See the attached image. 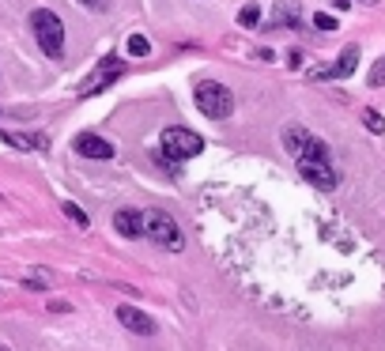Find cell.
<instances>
[{
	"mask_svg": "<svg viewBox=\"0 0 385 351\" xmlns=\"http://www.w3.org/2000/svg\"><path fill=\"white\" fill-rule=\"evenodd\" d=\"M30 30H35L42 53L61 57V49H64V23H61V16H53L49 8H35V12H30Z\"/></svg>",
	"mask_w": 385,
	"mask_h": 351,
	"instance_id": "1",
	"label": "cell"
},
{
	"mask_svg": "<svg viewBox=\"0 0 385 351\" xmlns=\"http://www.w3.org/2000/svg\"><path fill=\"white\" fill-rule=\"evenodd\" d=\"M193 98H196V106H201V114L212 117V121H223V117H230V109H235V95L215 80H201Z\"/></svg>",
	"mask_w": 385,
	"mask_h": 351,
	"instance_id": "2",
	"label": "cell"
},
{
	"mask_svg": "<svg viewBox=\"0 0 385 351\" xmlns=\"http://www.w3.org/2000/svg\"><path fill=\"white\" fill-rule=\"evenodd\" d=\"M144 234L151 238L155 246H162V249H178L185 246V234H182V227L174 223V219L167 215V212H148L144 215Z\"/></svg>",
	"mask_w": 385,
	"mask_h": 351,
	"instance_id": "3",
	"label": "cell"
},
{
	"mask_svg": "<svg viewBox=\"0 0 385 351\" xmlns=\"http://www.w3.org/2000/svg\"><path fill=\"white\" fill-rule=\"evenodd\" d=\"M204 151V140L193 133V129H167L162 133V155L170 162H182V159H193Z\"/></svg>",
	"mask_w": 385,
	"mask_h": 351,
	"instance_id": "4",
	"label": "cell"
},
{
	"mask_svg": "<svg viewBox=\"0 0 385 351\" xmlns=\"http://www.w3.org/2000/svg\"><path fill=\"white\" fill-rule=\"evenodd\" d=\"M117 321L129 328V333H136V336H151L155 333V321H151L148 314H140L136 306H117Z\"/></svg>",
	"mask_w": 385,
	"mask_h": 351,
	"instance_id": "5",
	"label": "cell"
},
{
	"mask_svg": "<svg viewBox=\"0 0 385 351\" xmlns=\"http://www.w3.org/2000/svg\"><path fill=\"white\" fill-rule=\"evenodd\" d=\"M114 230L121 238H140L144 234V212H136V208H121V212H114Z\"/></svg>",
	"mask_w": 385,
	"mask_h": 351,
	"instance_id": "6",
	"label": "cell"
},
{
	"mask_svg": "<svg viewBox=\"0 0 385 351\" xmlns=\"http://www.w3.org/2000/svg\"><path fill=\"white\" fill-rule=\"evenodd\" d=\"M76 151L87 159H114V144L102 136H95V133H80L76 136Z\"/></svg>",
	"mask_w": 385,
	"mask_h": 351,
	"instance_id": "7",
	"label": "cell"
},
{
	"mask_svg": "<svg viewBox=\"0 0 385 351\" xmlns=\"http://www.w3.org/2000/svg\"><path fill=\"white\" fill-rule=\"evenodd\" d=\"M299 174H302L310 185H317V189H333V185H336V174L328 170V162H310V159H302V162H299Z\"/></svg>",
	"mask_w": 385,
	"mask_h": 351,
	"instance_id": "8",
	"label": "cell"
},
{
	"mask_svg": "<svg viewBox=\"0 0 385 351\" xmlns=\"http://www.w3.org/2000/svg\"><path fill=\"white\" fill-rule=\"evenodd\" d=\"M280 140H283V151H288V155H295V159H302L306 155V148H310V133H306V129L302 125H288V129H283V133H280Z\"/></svg>",
	"mask_w": 385,
	"mask_h": 351,
	"instance_id": "9",
	"label": "cell"
},
{
	"mask_svg": "<svg viewBox=\"0 0 385 351\" xmlns=\"http://www.w3.org/2000/svg\"><path fill=\"white\" fill-rule=\"evenodd\" d=\"M114 76H121V61H114V57H106L102 64H98V72L87 80V87H83V95H95V91H102V87L114 80Z\"/></svg>",
	"mask_w": 385,
	"mask_h": 351,
	"instance_id": "10",
	"label": "cell"
},
{
	"mask_svg": "<svg viewBox=\"0 0 385 351\" xmlns=\"http://www.w3.org/2000/svg\"><path fill=\"white\" fill-rule=\"evenodd\" d=\"M355 69H359V46L340 49V61L333 64V80H348V76H355Z\"/></svg>",
	"mask_w": 385,
	"mask_h": 351,
	"instance_id": "11",
	"label": "cell"
},
{
	"mask_svg": "<svg viewBox=\"0 0 385 351\" xmlns=\"http://www.w3.org/2000/svg\"><path fill=\"white\" fill-rule=\"evenodd\" d=\"M272 23L276 27H299V4H295V0H280L276 12H272Z\"/></svg>",
	"mask_w": 385,
	"mask_h": 351,
	"instance_id": "12",
	"label": "cell"
},
{
	"mask_svg": "<svg viewBox=\"0 0 385 351\" xmlns=\"http://www.w3.org/2000/svg\"><path fill=\"white\" fill-rule=\"evenodd\" d=\"M0 140L23 151H46V136H23V133H0Z\"/></svg>",
	"mask_w": 385,
	"mask_h": 351,
	"instance_id": "13",
	"label": "cell"
},
{
	"mask_svg": "<svg viewBox=\"0 0 385 351\" xmlns=\"http://www.w3.org/2000/svg\"><path fill=\"white\" fill-rule=\"evenodd\" d=\"M302 159H310V162H328V144H325V140H317V136H314ZM302 159H299V162H302Z\"/></svg>",
	"mask_w": 385,
	"mask_h": 351,
	"instance_id": "14",
	"label": "cell"
},
{
	"mask_svg": "<svg viewBox=\"0 0 385 351\" xmlns=\"http://www.w3.org/2000/svg\"><path fill=\"white\" fill-rule=\"evenodd\" d=\"M61 208H64V215H69V219H72L76 227H83V230L91 227V219H87V212H80V208H76V204H69V201H64Z\"/></svg>",
	"mask_w": 385,
	"mask_h": 351,
	"instance_id": "15",
	"label": "cell"
},
{
	"mask_svg": "<svg viewBox=\"0 0 385 351\" xmlns=\"http://www.w3.org/2000/svg\"><path fill=\"white\" fill-rule=\"evenodd\" d=\"M129 53H133V57H148V53H151V42H148L144 35H133V38H129Z\"/></svg>",
	"mask_w": 385,
	"mask_h": 351,
	"instance_id": "16",
	"label": "cell"
},
{
	"mask_svg": "<svg viewBox=\"0 0 385 351\" xmlns=\"http://www.w3.org/2000/svg\"><path fill=\"white\" fill-rule=\"evenodd\" d=\"M362 125H367L370 133H385V121L378 117V109H362Z\"/></svg>",
	"mask_w": 385,
	"mask_h": 351,
	"instance_id": "17",
	"label": "cell"
},
{
	"mask_svg": "<svg viewBox=\"0 0 385 351\" xmlns=\"http://www.w3.org/2000/svg\"><path fill=\"white\" fill-rule=\"evenodd\" d=\"M257 19H261V8L257 4H246V8H242V16H238V23L242 27H257Z\"/></svg>",
	"mask_w": 385,
	"mask_h": 351,
	"instance_id": "18",
	"label": "cell"
},
{
	"mask_svg": "<svg viewBox=\"0 0 385 351\" xmlns=\"http://www.w3.org/2000/svg\"><path fill=\"white\" fill-rule=\"evenodd\" d=\"M314 27H317V30H325V35H333V30H336L340 23H336V19H333V16H325V12H317V16H314Z\"/></svg>",
	"mask_w": 385,
	"mask_h": 351,
	"instance_id": "19",
	"label": "cell"
},
{
	"mask_svg": "<svg viewBox=\"0 0 385 351\" xmlns=\"http://www.w3.org/2000/svg\"><path fill=\"white\" fill-rule=\"evenodd\" d=\"M370 83H374V87H381V83H385V61H378V64H374V72H370Z\"/></svg>",
	"mask_w": 385,
	"mask_h": 351,
	"instance_id": "20",
	"label": "cell"
},
{
	"mask_svg": "<svg viewBox=\"0 0 385 351\" xmlns=\"http://www.w3.org/2000/svg\"><path fill=\"white\" fill-rule=\"evenodd\" d=\"M83 8H91V12H106L109 8V0H80Z\"/></svg>",
	"mask_w": 385,
	"mask_h": 351,
	"instance_id": "21",
	"label": "cell"
},
{
	"mask_svg": "<svg viewBox=\"0 0 385 351\" xmlns=\"http://www.w3.org/2000/svg\"><path fill=\"white\" fill-rule=\"evenodd\" d=\"M362 4H378V0H362Z\"/></svg>",
	"mask_w": 385,
	"mask_h": 351,
	"instance_id": "22",
	"label": "cell"
}]
</instances>
